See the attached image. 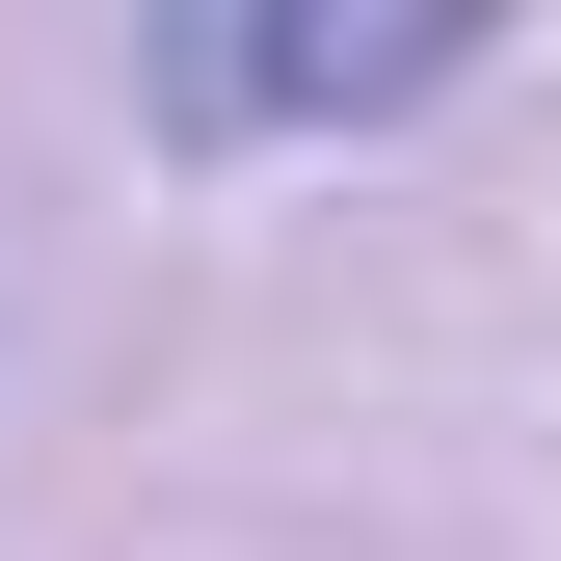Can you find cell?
<instances>
[{
  "instance_id": "obj_1",
  "label": "cell",
  "mask_w": 561,
  "mask_h": 561,
  "mask_svg": "<svg viewBox=\"0 0 561 561\" xmlns=\"http://www.w3.org/2000/svg\"><path fill=\"white\" fill-rule=\"evenodd\" d=\"M428 81H481L455 0H428V27H161V54H134L161 134H375V107H428Z\"/></svg>"
}]
</instances>
